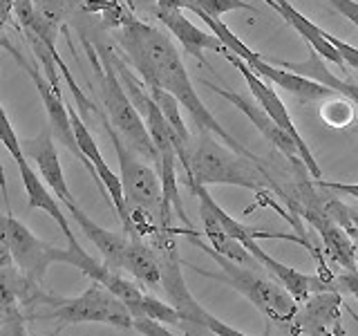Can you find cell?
<instances>
[{
    "label": "cell",
    "instance_id": "6da1fadb",
    "mask_svg": "<svg viewBox=\"0 0 358 336\" xmlns=\"http://www.w3.org/2000/svg\"><path fill=\"white\" fill-rule=\"evenodd\" d=\"M110 11L115 14L117 25V43L123 52V59L128 61L137 76L143 81L145 88H162L168 94L177 99L193 123L197 126V132H210L222 144H227L231 150L240 153L249 160L257 157L246 150L244 146L233 137V134L213 117V112L206 108L204 101L199 99L197 90L193 88V81L186 72V65L182 61V54L175 50L171 36L155 25H148L141 18H137L123 7L121 3H112Z\"/></svg>",
    "mask_w": 358,
    "mask_h": 336
},
{
    "label": "cell",
    "instance_id": "7a4b0ae2",
    "mask_svg": "<svg viewBox=\"0 0 358 336\" xmlns=\"http://www.w3.org/2000/svg\"><path fill=\"white\" fill-rule=\"evenodd\" d=\"M0 244H3L5 253L11 258V262L18 267V272L25 276L27 283L38 287H43V280L48 276L50 267L56 262H65L81 269L90 280H99L106 269V265H99L87 253L76 255L67 246L61 249V246L41 240L20 220L14 218V213L0 216Z\"/></svg>",
    "mask_w": 358,
    "mask_h": 336
},
{
    "label": "cell",
    "instance_id": "3957f363",
    "mask_svg": "<svg viewBox=\"0 0 358 336\" xmlns=\"http://www.w3.org/2000/svg\"><path fill=\"white\" fill-rule=\"evenodd\" d=\"M186 184H229L255 190V193L264 188L278 193L275 182L260 166V160H249V157L231 150L229 146H222L210 132H199L197 144L190 146Z\"/></svg>",
    "mask_w": 358,
    "mask_h": 336
},
{
    "label": "cell",
    "instance_id": "277c9868",
    "mask_svg": "<svg viewBox=\"0 0 358 336\" xmlns=\"http://www.w3.org/2000/svg\"><path fill=\"white\" fill-rule=\"evenodd\" d=\"M182 233L193 244H197L199 249H204L206 255H210L213 260H215V265L220 267V274L206 272V269H201V267H193L197 274L231 285L238 294H242L246 300H249L266 321H271L275 325H282V328H289V323L298 309V302L291 298L287 291L275 283V280H268V278L257 274L255 269L235 265L233 260H229V258H224L217 251H213L206 242L199 240L195 229H182Z\"/></svg>",
    "mask_w": 358,
    "mask_h": 336
},
{
    "label": "cell",
    "instance_id": "5b68a950",
    "mask_svg": "<svg viewBox=\"0 0 358 336\" xmlns=\"http://www.w3.org/2000/svg\"><path fill=\"white\" fill-rule=\"evenodd\" d=\"M90 59H92L96 74H99V94H101V101H103V110L101 112L106 115L108 123L117 130L119 137L128 144V148L132 153H139L145 160H152L157 164L159 162V153H157L150 134L145 130L141 115L137 112V108L132 106L126 90H123L108 52L94 54L90 50Z\"/></svg>",
    "mask_w": 358,
    "mask_h": 336
},
{
    "label": "cell",
    "instance_id": "8992f818",
    "mask_svg": "<svg viewBox=\"0 0 358 336\" xmlns=\"http://www.w3.org/2000/svg\"><path fill=\"white\" fill-rule=\"evenodd\" d=\"M38 305L48 307V318L61 325L101 323V325H112V328L119 330L132 328V316L126 309V305L108 287L96 283V280H92L83 294H78L74 298L45 294Z\"/></svg>",
    "mask_w": 358,
    "mask_h": 336
},
{
    "label": "cell",
    "instance_id": "52a82bcc",
    "mask_svg": "<svg viewBox=\"0 0 358 336\" xmlns=\"http://www.w3.org/2000/svg\"><path fill=\"white\" fill-rule=\"evenodd\" d=\"M101 126L108 132L112 141V148L117 153L119 168H121V186H123V197H126V206L139 209L159 224V213H162V184L159 175H157L150 166H145L141 160H137V153L128 148V144L123 141L117 130L110 126L103 112H99Z\"/></svg>",
    "mask_w": 358,
    "mask_h": 336
},
{
    "label": "cell",
    "instance_id": "ba28073f",
    "mask_svg": "<svg viewBox=\"0 0 358 336\" xmlns=\"http://www.w3.org/2000/svg\"><path fill=\"white\" fill-rule=\"evenodd\" d=\"M222 56L235 67V70H238V72L244 76V81H246V85H249L251 97L255 99V104L260 106V108L266 112V115L271 117V119L278 123V126L289 134L291 139H294V144L298 146V153H300V162H302V166H305V171L313 177V182H320V179H324V177H322V171H320V166H318V162H316V157H313V153L309 150L307 141L302 139V134L298 132L294 119H291L287 106L282 104V99L278 97V92L273 90V85L268 83V81H264L262 76H257L249 65H246L242 59H238L235 54H231L229 50L224 52Z\"/></svg>",
    "mask_w": 358,
    "mask_h": 336
},
{
    "label": "cell",
    "instance_id": "9c48e42d",
    "mask_svg": "<svg viewBox=\"0 0 358 336\" xmlns=\"http://www.w3.org/2000/svg\"><path fill=\"white\" fill-rule=\"evenodd\" d=\"M5 48L11 52V56H14L16 63L22 67V70H25L31 76V81H34V85H36L38 94H41V101H43V106H45V112H48V121H50L52 134L61 144H65L67 148H70V153L76 157L78 162H81L83 166H87V160L81 155V150H78V146H76L74 132H72V123H70V112H67V104L63 101V94H59L50 85V81L45 78V74L36 67V63H29L16 48H11V43H5Z\"/></svg>",
    "mask_w": 358,
    "mask_h": 336
},
{
    "label": "cell",
    "instance_id": "30bf717a",
    "mask_svg": "<svg viewBox=\"0 0 358 336\" xmlns=\"http://www.w3.org/2000/svg\"><path fill=\"white\" fill-rule=\"evenodd\" d=\"M244 246H246V251L255 258V262L260 265L264 272L271 274L275 278V283L282 287L287 294L298 302V305L300 302H305L311 294H318V291H341L338 285H336V280H324L320 276L302 274V272H298V269H291L285 262L275 260L273 255H268L262 246L257 244V240L246 242Z\"/></svg>",
    "mask_w": 358,
    "mask_h": 336
},
{
    "label": "cell",
    "instance_id": "8fae6325",
    "mask_svg": "<svg viewBox=\"0 0 358 336\" xmlns=\"http://www.w3.org/2000/svg\"><path fill=\"white\" fill-rule=\"evenodd\" d=\"M341 307V291H318V294H311L305 302L298 305L287 330L294 336L327 334L334 328L343 325Z\"/></svg>",
    "mask_w": 358,
    "mask_h": 336
},
{
    "label": "cell",
    "instance_id": "7c38bea8",
    "mask_svg": "<svg viewBox=\"0 0 358 336\" xmlns=\"http://www.w3.org/2000/svg\"><path fill=\"white\" fill-rule=\"evenodd\" d=\"M201 85H206L208 90H213L215 94H220L224 101H229L233 108H238L242 115L249 119L253 126L262 132V137L273 144L275 148L282 153L291 164H302L300 162V153H298V146L294 144V139L289 137V134L278 126V123L266 115V112L255 104V99L251 101L249 97H244L240 92H233V90H227V88H220L215 83L206 81V78H201Z\"/></svg>",
    "mask_w": 358,
    "mask_h": 336
},
{
    "label": "cell",
    "instance_id": "4fadbf2b",
    "mask_svg": "<svg viewBox=\"0 0 358 336\" xmlns=\"http://www.w3.org/2000/svg\"><path fill=\"white\" fill-rule=\"evenodd\" d=\"M294 213H300V218H305L311 227L318 231L322 246H324V255H327L336 267H341L343 272H358L352 238L329 216H324L318 202L307 200L305 206H296Z\"/></svg>",
    "mask_w": 358,
    "mask_h": 336
},
{
    "label": "cell",
    "instance_id": "5bb4252c",
    "mask_svg": "<svg viewBox=\"0 0 358 336\" xmlns=\"http://www.w3.org/2000/svg\"><path fill=\"white\" fill-rule=\"evenodd\" d=\"M244 63L249 65L257 76H262L264 81H268V83L280 88V90H285V92H289L291 97H296L298 101H302V104H322V101H327L331 97H341V94H336L334 90L324 88V85H320L316 81H311V78H307V76H300L296 72L282 70V67H278L271 61H266L264 56L257 54V52Z\"/></svg>",
    "mask_w": 358,
    "mask_h": 336
},
{
    "label": "cell",
    "instance_id": "9a60e30c",
    "mask_svg": "<svg viewBox=\"0 0 358 336\" xmlns=\"http://www.w3.org/2000/svg\"><path fill=\"white\" fill-rule=\"evenodd\" d=\"M20 146H22V153H25V157H29V160L36 162L43 179L48 182V188L56 195V200L63 202L65 206L76 204L74 195L70 193V188H67L65 173H63L61 162H59V153H56L54 134H52L50 126H45L36 134V137L20 141Z\"/></svg>",
    "mask_w": 358,
    "mask_h": 336
},
{
    "label": "cell",
    "instance_id": "2e32d148",
    "mask_svg": "<svg viewBox=\"0 0 358 336\" xmlns=\"http://www.w3.org/2000/svg\"><path fill=\"white\" fill-rule=\"evenodd\" d=\"M16 166H18V173H20V179H22V186H25V190H27V204H29V209H41V211L48 213V216L56 224H59V229L63 231L65 240H67V249L74 251L76 255H85L83 246L78 244L76 235L72 233V227H70V222H67V218H65V213H63V209L59 204V200H56V195L52 193L48 186H45L43 179H38V175L34 173V168L29 166L27 157L18 160Z\"/></svg>",
    "mask_w": 358,
    "mask_h": 336
},
{
    "label": "cell",
    "instance_id": "e0dca14e",
    "mask_svg": "<svg viewBox=\"0 0 358 336\" xmlns=\"http://www.w3.org/2000/svg\"><path fill=\"white\" fill-rule=\"evenodd\" d=\"M157 18L162 20V25L168 29V34H173V36L182 43V48L188 56H193L197 59L201 65H206V59H204V52H217V54H224L227 48L213 36L210 31H204L199 29L197 25L190 18L184 16V11L179 9H157Z\"/></svg>",
    "mask_w": 358,
    "mask_h": 336
},
{
    "label": "cell",
    "instance_id": "ac0fdd59",
    "mask_svg": "<svg viewBox=\"0 0 358 336\" xmlns=\"http://www.w3.org/2000/svg\"><path fill=\"white\" fill-rule=\"evenodd\" d=\"M264 3L275 9L280 18H285L287 25L294 27L302 38H305V43L309 45V50L316 52L320 59L329 61V63H336L338 67H343V70H347L345 61L341 59L338 50L334 48V45L324 38V29L320 25H316V22H311L302 11H298L294 5L289 3V0H264Z\"/></svg>",
    "mask_w": 358,
    "mask_h": 336
},
{
    "label": "cell",
    "instance_id": "d6986e66",
    "mask_svg": "<svg viewBox=\"0 0 358 336\" xmlns=\"http://www.w3.org/2000/svg\"><path fill=\"white\" fill-rule=\"evenodd\" d=\"M70 211V218L81 227V231L85 233V238L92 242L96 249L103 253V265L112 272H119L121 274V262H123V253H126V246H128V240L130 235L128 233H117V231H108L103 229L101 224H96L92 218L83 213L78 209V204H70L67 206Z\"/></svg>",
    "mask_w": 358,
    "mask_h": 336
},
{
    "label": "cell",
    "instance_id": "ffe728a7",
    "mask_svg": "<svg viewBox=\"0 0 358 336\" xmlns=\"http://www.w3.org/2000/svg\"><path fill=\"white\" fill-rule=\"evenodd\" d=\"M273 65L282 67V70H289V72H296L300 76H307V78H311V81L334 90L336 94L350 99L352 104L358 108V83H354L350 76L338 78L334 72H329L327 67L322 65V59L313 50L309 52L307 61H275Z\"/></svg>",
    "mask_w": 358,
    "mask_h": 336
},
{
    "label": "cell",
    "instance_id": "44dd1931",
    "mask_svg": "<svg viewBox=\"0 0 358 336\" xmlns=\"http://www.w3.org/2000/svg\"><path fill=\"white\" fill-rule=\"evenodd\" d=\"M197 202H199V218H201V224H204V235H206L210 249L217 251L224 258H229V260H233L235 265H242V267H249V269L260 267L255 262V258L246 251V246L242 242L233 240L231 235H227V231L220 227L217 218L213 216V211L204 204V202L201 200H197Z\"/></svg>",
    "mask_w": 358,
    "mask_h": 336
},
{
    "label": "cell",
    "instance_id": "7402d4cb",
    "mask_svg": "<svg viewBox=\"0 0 358 336\" xmlns=\"http://www.w3.org/2000/svg\"><path fill=\"white\" fill-rule=\"evenodd\" d=\"M121 272L130 274L137 283L148 287H159L162 283L159 265H157V258L150 249V244L141 238H134V235H130L126 253H123Z\"/></svg>",
    "mask_w": 358,
    "mask_h": 336
},
{
    "label": "cell",
    "instance_id": "603a6c76",
    "mask_svg": "<svg viewBox=\"0 0 358 336\" xmlns=\"http://www.w3.org/2000/svg\"><path fill=\"white\" fill-rule=\"evenodd\" d=\"M141 316H148L152 321H159L164 325H184L179 312L173 305H166L159 298H155L150 294H143L141 300Z\"/></svg>",
    "mask_w": 358,
    "mask_h": 336
},
{
    "label": "cell",
    "instance_id": "cb8c5ba5",
    "mask_svg": "<svg viewBox=\"0 0 358 336\" xmlns=\"http://www.w3.org/2000/svg\"><path fill=\"white\" fill-rule=\"evenodd\" d=\"M354 104L345 97H334V104L324 106L320 110V117L329 123L331 128H345L347 123L354 121Z\"/></svg>",
    "mask_w": 358,
    "mask_h": 336
},
{
    "label": "cell",
    "instance_id": "d4e9b609",
    "mask_svg": "<svg viewBox=\"0 0 358 336\" xmlns=\"http://www.w3.org/2000/svg\"><path fill=\"white\" fill-rule=\"evenodd\" d=\"M0 144H3L7 148V153L14 157V162H18V160L25 157V153H22V146H20V139L16 137L14 128H11V121L7 117L3 104H0Z\"/></svg>",
    "mask_w": 358,
    "mask_h": 336
},
{
    "label": "cell",
    "instance_id": "484cf974",
    "mask_svg": "<svg viewBox=\"0 0 358 336\" xmlns=\"http://www.w3.org/2000/svg\"><path fill=\"white\" fill-rule=\"evenodd\" d=\"M195 325H197V328H201V330L210 332L213 336H249V334H244L240 330L231 328V325H227V323H222L220 318H215L206 309H201V314L197 316Z\"/></svg>",
    "mask_w": 358,
    "mask_h": 336
},
{
    "label": "cell",
    "instance_id": "4316f807",
    "mask_svg": "<svg viewBox=\"0 0 358 336\" xmlns=\"http://www.w3.org/2000/svg\"><path fill=\"white\" fill-rule=\"evenodd\" d=\"M132 330H137L143 336H179L175 334L168 325L159 323V321H152L148 316H134L132 318Z\"/></svg>",
    "mask_w": 358,
    "mask_h": 336
},
{
    "label": "cell",
    "instance_id": "83f0119b",
    "mask_svg": "<svg viewBox=\"0 0 358 336\" xmlns=\"http://www.w3.org/2000/svg\"><path fill=\"white\" fill-rule=\"evenodd\" d=\"M324 38H327L336 50H338V54H341V59L345 61V65H347V70H358V48H354V45H350V43H345V41H341V38H336L334 34H329V31H324Z\"/></svg>",
    "mask_w": 358,
    "mask_h": 336
},
{
    "label": "cell",
    "instance_id": "f1b7e54d",
    "mask_svg": "<svg viewBox=\"0 0 358 336\" xmlns=\"http://www.w3.org/2000/svg\"><path fill=\"white\" fill-rule=\"evenodd\" d=\"M324 3H329L338 14H343L352 25L358 27V3L356 0H324Z\"/></svg>",
    "mask_w": 358,
    "mask_h": 336
},
{
    "label": "cell",
    "instance_id": "f546056e",
    "mask_svg": "<svg viewBox=\"0 0 358 336\" xmlns=\"http://www.w3.org/2000/svg\"><path fill=\"white\" fill-rule=\"evenodd\" d=\"M336 285H338L341 291H350L358 300V272H341L336 276Z\"/></svg>",
    "mask_w": 358,
    "mask_h": 336
},
{
    "label": "cell",
    "instance_id": "4dcf8cb0",
    "mask_svg": "<svg viewBox=\"0 0 358 336\" xmlns=\"http://www.w3.org/2000/svg\"><path fill=\"white\" fill-rule=\"evenodd\" d=\"M316 186L324 190H336V193H343L347 197H356L358 200V184H343V182H327V179H320Z\"/></svg>",
    "mask_w": 358,
    "mask_h": 336
},
{
    "label": "cell",
    "instance_id": "1f68e13d",
    "mask_svg": "<svg viewBox=\"0 0 358 336\" xmlns=\"http://www.w3.org/2000/svg\"><path fill=\"white\" fill-rule=\"evenodd\" d=\"M11 9H14V0H0V34L11 16Z\"/></svg>",
    "mask_w": 358,
    "mask_h": 336
},
{
    "label": "cell",
    "instance_id": "d6a6232c",
    "mask_svg": "<svg viewBox=\"0 0 358 336\" xmlns=\"http://www.w3.org/2000/svg\"><path fill=\"white\" fill-rule=\"evenodd\" d=\"M352 316H354V321L358 323V316H356V314H354V312H352Z\"/></svg>",
    "mask_w": 358,
    "mask_h": 336
},
{
    "label": "cell",
    "instance_id": "836d02e7",
    "mask_svg": "<svg viewBox=\"0 0 358 336\" xmlns=\"http://www.w3.org/2000/svg\"><path fill=\"white\" fill-rule=\"evenodd\" d=\"M311 336H324V334H311Z\"/></svg>",
    "mask_w": 358,
    "mask_h": 336
},
{
    "label": "cell",
    "instance_id": "e575fe53",
    "mask_svg": "<svg viewBox=\"0 0 358 336\" xmlns=\"http://www.w3.org/2000/svg\"><path fill=\"white\" fill-rule=\"evenodd\" d=\"M356 132H358V130H356Z\"/></svg>",
    "mask_w": 358,
    "mask_h": 336
}]
</instances>
